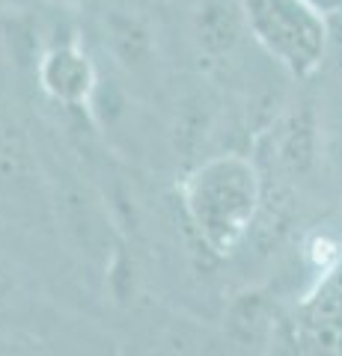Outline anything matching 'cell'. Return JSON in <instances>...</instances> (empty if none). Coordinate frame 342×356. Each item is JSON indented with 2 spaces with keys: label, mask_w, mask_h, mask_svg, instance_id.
I'll use <instances>...</instances> for the list:
<instances>
[{
  "label": "cell",
  "mask_w": 342,
  "mask_h": 356,
  "mask_svg": "<svg viewBox=\"0 0 342 356\" xmlns=\"http://www.w3.org/2000/svg\"><path fill=\"white\" fill-rule=\"evenodd\" d=\"M182 199L205 247L217 255H229L256 220L262 181L253 161L241 154H217L185 178Z\"/></svg>",
  "instance_id": "obj_1"
},
{
  "label": "cell",
  "mask_w": 342,
  "mask_h": 356,
  "mask_svg": "<svg viewBox=\"0 0 342 356\" xmlns=\"http://www.w3.org/2000/svg\"><path fill=\"white\" fill-rule=\"evenodd\" d=\"M36 77L45 95L65 107H86L95 92V65L78 42H54L36 60Z\"/></svg>",
  "instance_id": "obj_3"
},
{
  "label": "cell",
  "mask_w": 342,
  "mask_h": 356,
  "mask_svg": "<svg viewBox=\"0 0 342 356\" xmlns=\"http://www.w3.org/2000/svg\"><path fill=\"white\" fill-rule=\"evenodd\" d=\"M15 291V280H13V270L0 261V309H3L9 303V297H13Z\"/></svg>",
  "instance_id": "obj_7"
},
{
  "label": "cell",
  "mask_w": 342,
  "mask_h": 356,
  "mask_svg": "<svg viewBox=\"0 0 342 356\" xmlns=\"http://www.w3.org/2000/svg\"><path fill=\"white\" fill-rule=\"evenodd\" d=\"M244 18H241L238 0L226 3V0H205L194 15V36L200 48L212 57H224L238 44L241 33H244Z\"/></svg>",
  "instance_id": "obj_4"
},
{
  "label": "cell",
  "mask_w": 342,
  "mask_h": 356,
  "mask_svg": "<svg viewBox=\"0 0 342 356\" xmlns=\"http://www.w3.org/2000/svg\"><path fill=\"white\" fill-rule=\"evenodd\" d=\"M60 3H81V0H60Z\"/></svg>",
  "instance_id": "obj_8"
},
{
  "label": "cell",
  "mask_w": 342,
  "mask_h": 356,
  "mask_svg": "<svg viewBox=\"0 0 342 356\" xmlns=\"http://www.w3.org/2000/svg\"><path fill=\"white\" fill-rule=\"evenodd\" d=\"M259 48L292 77H310L327 54V18L316 0H238Z\"/></svg>",
  "instance_id": "obj_2"
},
{
  "label": "cell",
  "mask_w": 342,
  "mask_h": 356,
  "mask_svg": "<svg viewBox=\"0 0 342 356\" xmlns=\"http://www.w3.org/2000/svg\"><path fill=\"white\" fill-rule=\"evenodd\" d=\"M110 42L119 57H143L149 51V30L131 15H114L110 18Z\"/></svg>",
  "instance_id": "obj_6"
},
{
  "label": "cell",
  "mask_w": 342,
  "mask_h": 356,
  "mask_svg": "<svg viewBox=\"0 0 342 356\" xmlns=\"http://www.w3.org/2000/svg\"><path fill=\"white\" fill-rule=\"evenodd\" d=\"M33 175H36V158L27 131L9 110L0 107V187L3 191L24 187Z\"/></svg>",
  "instance_id": "obj_5"
}]
</instances>
